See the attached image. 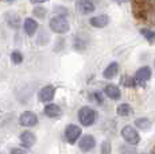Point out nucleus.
<instances>
[{"label":"nucleus","mask_w":155,"mask_h":154,"mask_svg":"<svg viewBox=\"0 0 155 154\" xmlns=\"http://www.w3.org/2000/svg\"><path fill=\"white\" fill-rule=\"evenodd\" d=\"M99 119V114L96 109L91 107H82L78 109V120L84 127H89L94 124Z\"/></svg>","instance_id":"obj_1"},{"label":"nucleus","mask_w":155,"mask_h":154,"mask_svg":"<svg viewBox=\"0 0 155 154\" xmlns=\"http://www.w3.org/2000/svg\"><path fill=\"white\" fill-rule=\"evenodd\" d=\"M49 26H50V30L55 32V34H66L70 30V25L65 16L57 15L54 18H51L49 22Z\"/></svg>","instance_id":"obj_2"},{"label":"nucleus","mask_w":155,"mask_h":154,"mask_svg":"<svg viewBox=\"0 0 155 154\" xmlns=\"http://www.w3.org/2000/svg\"><path fill=\"white\" fill-rule=\"evenodd\" d=\"M121 137L124 138V141H126L128 145H132V146H135V145H138L139 142H140V135L136 131L135 127H132V126L123 127V130H121Z\"/></svg>","instance_id":"obj_3"},{"label":"nucleus","mask_w":155,"mask_h":154,"mask_svg":"<svg viewBox=\"0 0 155 154\" xmlns=\"http://www.w3.org/2000/svg\"><path fill=\"white\" fill-rule=\"evenodd\" d=\"M81 134H82V130L80 126L77 124H68L66 129H65V139H66L68 143L70 145H74L80 138H81Z\"/></svg>","instance_id":"obj_4"},{"label":"nucleus","mask_w":155,"mask_h":154,"mask_svg":"<svg viewBox=\"0 0 155 154\" xmlns=\"http://www.w3.org/2000/svg\"><path fill=\"white\" fill-rule=\"evenodd\" d=\"M19 123L22 124L23 127H34L35 124H38V116H37V114L32 111H25L20 114Z\"/></svg>","instance_id":"obj_5"},{"label":"nucleus","mask_w":155,"mask_h":154,"mask_svg":"<svg viewBox=\"0 0 155 154\" xmlns=\"http://www.w3.org/2000/svg\"><path fill=\"white\" fill-rule=\"evenodd\" d=\"M94 146H96V139H94V137L93 135H91V134L84 135V137H81L80 138V141H78L80 150L84 152V153L91 152L92 149H94Z\"/></svg>","instance_id":"obj_6"},{"label":"nucleus","mask_w":155,"mask_h":154,"mask_svg":"<svg viewBox=\"0 0 155 154\" xmlns=\"http://www.w3.org/2000/svg\"><path fill=\"white\" fill-rule=\"evenodd\" d=\"M55 96V87L53 85H46L38 93V100L42 103H51Z\"/></svg>","instance_id":"obj_7"},{"label":"nucleus","mask_w":155,"mask_h":154,"mask_svg":"<svg viewBox=\"0 0 155 154\" xmlns=\"http://www.w3.org/2000/svg\"><path fill=\"white\" fill-rule=\"evenodd\" d=\"M20 145H22L25 149H30V147H32L35 145V142H37V137H35L34 132L28 131V130H26V131H23L22 134H20Z\"/></svg>","instance_id":"obj_8"},{"label":"nucleus","mask_w":155,"mask_h":154,"mask_svg":"<svg viewBox=\"0 0 155 154\" xmlns=\"http://www.w3.org/2000/svg\"><path fill=\"white\" fill-rule=\"evenodd\" d=\"M150 79H151V69L148 66L140 68L135 75V82L138 85H144Z\"/></svg>","instance_id":"obj_9"},{"label":"nucleus","mask_w":155,"mask_h":154,"mask_svg":"<svg viewBox=\"0 0 155 154\" xmlns=\"http://www.w3.org/2000/svg\"><path fill=\"white\" fill-rule=\"evenodd\" d=\"M77 10L82 15H89V14L94 12L96 7H94L92 0H78L77 2Z\"/></svg>","instance_id":"obj_10"},{"label":"nucleus","mask_w":155,"mask_h":154,"mask_svg":"<svg viewBox=\"0 0 155 154\" xmlns=\"http://www.w3.org/2000/svg\"><path fill=\"white\" fill-rule=\"evenodd\" d=\"M43 112H45L46 116L53 118V119H58V118L62 115L61 107H59L58 104H55V103H47V105L45 107Z\"/></svg>","instance_id":"obj_11"},{"label":"nucleus","mask_w":155,"mask_h":154,"mask_svg":"<svg viewBox=\"0 0 155 154\" xmlns=\"http://www.w3.org/2000/svg\"><path fill=\"white\" fill-rule=\"evenodd\" d=\"M89 23H91V26H93V27H96V28H104L108 26L109 18H108V15H105V14H101V15H96V16L91 18Z\"/></svg>","instance_id":"obj_12"},{"label":"nucleus","mask_w":155,"mask_h":154,"mask_svg":"<svg viewBox=\"0 0 155 154\" xmlns=\"http://www.w3.org/2000/svg\"><path fill=\"white\" fill-rule=\"evenodd\" d=\"M23 30L28 37H32L38 30V22L32 18H26L25 22H23Z\"/></svg>","instance_id":"obj_13"},{"label":"nucleus","mask_w":155,"mask_h":154,"mask_svg":"<svg viewBox=\"0 0 155 154\" xmlns=\"http://www.w3.org/2000/svg\"><path fill=\"white\" fill-rule=\"evenodd\" d=\"M104 93L111 100H119L121 97V92H120V89H119V87H116V85H113V84L107 85V87L104 88Z\"/></svg>","instance_id":"obj_14"},{"label":"nucleus","mask_w":155,"mask_h":154,"mask_svg":"<svg viewBox=\"0 0 155 154\" xmlns=\"http://www.w3.org/2000/svg\"><path fill=\"white\" fill-rule=\"evenodd\" d=\"M88 38L86 35H81V34H77L73 39V47L77 50V52H82V50L86 49L88 46Z\"/></svg>","instance_id":"obj_15"},{"label":"nucleus","mask_w":155,"mask_h":154,"mask_svg":"<svg viewBox=\"0 0 155 154\" xmlns=\"http://www.w3.org/2000/svg\"><path fill=\"white\" fill-rule=\"evenodd\" d=\"M117 73H119V64H117V62H111V64H109L108 66L104 69L103 76L105 77V79L111 80V79H113V77L117 75Z\"/></svg>","instance_id":"obj_16"},{"label":"nucleus","mask_w":155,"mask_h":154,"mask_svg":"<svg viewBox=\"0 0 155 154\" xmlns=\"http://www.w3.org/2000/svg\"><path fill=\"white\" fill-rule=\"evenodd\" d=\"M5 20H7L8 26H10L11 28H18V27H19L20 18H19V15H16L15 12H7V14H5Z\"/></svg>","instance_id":"obj_17"},{"label":"nucleus","mask_w":155,"mask_h":154,"mask_svg":"<svg viewBox=\"0 0 155 154\" xmlns=\"http://www.w3.org/2000/svg\"><path fill=\"white\" fill-rule=\"evenodd\" d=\"M116 112H117L119 116L127 118V116H130V115H132L134 109H132V107H131L130 104H127V103H123V104L117 105V108H116Z\"/></svg>","instance_id":"obj_18"},{"label":"nucleus","mask_w":155,"mask_h":154,"mask_svg":"<svg viewBox=\"0 0 155 154\" xmlns=\"http://www.w3.org/2000/svg\"><path fill=\"white\" fill-rule=\"evenodd\" d=\"M135 126L138 127V129L143 130V131H147V130L151 127V122L147 119V118H139V119L135 120Z\"/></svg>","instance_id":"obj_19"},{"label":"nucleus","mask_w":155,"mask_h":154,"mask_svg":"<svg viewBox=\"0 0 155 154\" xmlns=\"http://www.w3.org/2000/svg\"><path fill=\"white\" fill-rule=\"evenodd\" d=\"M140 34L144 37V39L148 41L150 43H154L155 42V32L153 30H148V28H142Z\"/></svg>","instance_id":"obj_20"},{"label":"nucleus","mask_w":155,"mask_h":154,"mask_svg":"<svg viewBox=\"0 0 155 154\" xmlns=\"http://www.w3.org/2000/svg\"><path fill=\"white\" fill-rule=\"evenodd\" d=\"M11 61H12V64L15 65H19L23 62V54L20 52H18V50H15V52L11 53Z\"/></svg>","instance_id":"obj_21"},{"label":"nucleus","mask_w":155,"mask_h":154,"mask_svg":"<svg viewBox=\"0 0 155 154\" xmlns=\"http://www.w3.org/2000/svg\"><path fill=\"white\" fill-rule=\"evenodd\" d=\"M101 154H111L112 152V147H111V143H109L108 141H104L103 143H101V149H100Z\"/></svg>","instance_id":"obj_22"},{"label":"nucleus","mask_w":155,"mask_h":154,"mask_svg":"<svg viewBox=\"0 0 155 154\" xmlns=\"http://www.w3.org/2000/svg\"><path fill=\"white\" fill-rule=\"evenodd\" d=\"M46 12L47 11H46V8L45 7H37L34 10V15L38 16V18H42V19L45 18V15H46Z\"/></svg>","instance_id":"obj_23"},{"label":"nucleus","mask_w":155,"mask_h":154,"mask_svg":"<svg viewBox=\"0 0 155 154\" xmlns=\"http://www.w3.org/2000/svg\"><path fill=\"white\" fill-rule=\"evenodd\" d=\"M123 84L126 85V87H134L136 82H135V79H131V77H124V79H123Z\"/></svg>","instance_id":"obj_24"},{"label":"nucleus","mask_w":155,"mask_h":154,"mask_svg":"<svg viewBox=\"0 0 155 154\" xmlns=\"http://www.w3.org/2000/svg\"><path fill=\"white\" fill-rule=\"evenodd\" d=\"M10 154H27V152L25 149H20V147H12Z\"/></svg>","instance_id":"obj_25"},{"label":"nucleus","mask_w":155,"mask_h":154,"mask_svg":"<svg viewBox=\"0 0 155 154\" xmlns=\"http://www.w3.org/2000/svg\"><path fill=\"white\" fill-rule=\"evenodd\" d=\"M92 95H93V96H92V97H93V100H96L99 104H101V103H103L104 99H103V95H101L100 92H94V93H92Z\"/></svg>","instance_id":"obj_26"},{"label":"nucleus","mask_w":155,"mask_h":154,"mask_svg":"<svg viewBox=\"0 0 155 154\" xmlns=\"http://www.w3.org/2000/svg\"><path fill=\"white\" fill-rule=\"evenodd\" d=\"M30 2H31L32 4H42V3L49 2V0H30Z\"/></svg>","instance_id":"obj_27"},{"label":"nucleus","mask_w":155,"mask_h":154,"mask_svg":"<svg viewBox=\"0 0 155 154\" xmlns=\"http://www.w3.org/2000/svg\"><path fill=\"white\" fill-rule=\"evenodd\" d=\"M113 2H116V3H124V2H127V0H113Z\"/></svg>","instance_id":"obj_28"},{"label":"nucleus","mask_w":155,"mask_h":154,"mask_svg":"<svg viewBox=\"0 0 155 154\" xmlns=\"http://www.w3.org/2000/svg\"><path fill=\"white\" fill-rule=\"evenodd\" d=\"M121 154H135V153H134V152H123Z\"/></svg>","instance_id":"obj_29"},{"label":"nucleus","mask_w":155,"mask_h":154,"mask_svg":"<svg viewBox=\"0 0 155 154\" xmlns=\"http://www.w3.org/2000/svg\"><path fill=\"white\" fill-rule=\"evenodd\" d=\"M0 154H2V153H0Z\"/></svg>","instance_id":"obj_30"}]
</instances>
